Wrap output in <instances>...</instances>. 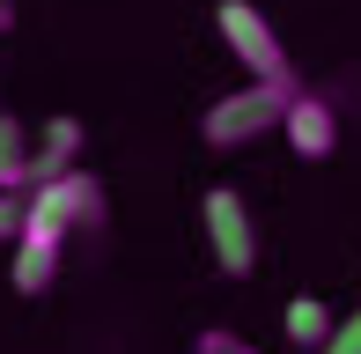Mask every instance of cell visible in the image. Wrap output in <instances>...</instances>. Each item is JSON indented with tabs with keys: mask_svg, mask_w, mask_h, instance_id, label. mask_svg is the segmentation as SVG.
<instances>
[{
	"mask_svg": "<svg viewBox=\"0 0 361 354\" xmlns=\"http://www.w3.org/2000/svg\"><path fill=\"white\" fill-rule=\"evenodd\" d=\"M23 221H30V200H23V192H0V244H23Z\"/></svg>",
	"mask_w": 361,
	"mask_h": 354,
	"instance_id": "cell-10",
	"label": "cell"
},
{
	"mask_svg": "<svg viewBox=\"0 0 361 354\" xmlns=\"http://www.w3.org/2000/svg\"><path fill=\"white\" fill-rule=\"evenodd\" d=\"M192 354H266V347H251V340H236V332H221V325H207L200 340H192Z\"/></svg>",
	"mask_w": 361,
	"mask_h": 354,
	"instance_id": "cell-11",
	"label": "cell"
},
{
	"mask_svg": "<svg viewBox=\"0 0 361 354\" xmlns=\"http://www.w3.org/2000/svg\"><path fill=\"white\" fill-rule=\"evenodd\" d=\"M214 30H221V44L236 52V67L251 74V82H302L288 44H281V30H273L251 0H214Z\"/></svg>",
	"mask_w": 361,
	"mask_h": 354,
	"instance_id": "cell-2",
	"label": "cell"
},
{
	"mask_svg": "<svg viewBox=\"0 0 361 354\" xmlns=\"http://www.w3.org/2000/svg\"><path fill=\"white\" fill-rule=\"evenodd\" d=\"M30 155H37L30 133L0 111V192H23V200H30Z\"/></svg>",
	"mask_w": 361,
	"mask_h": 354,
	"instance_id": "cell-8",
	"label": "cell"
},
{
	"mask_svg": "<svg viewBox=\"0 0 361 354\" xmlns=\"http://www.w3.org/2000/svg\"><path fill=\"white\" fill-rule=\"evenodd\" d=\"M104 221V185H96L89 170H67L52 177V185H30V236H52V244H67L74 229H96Z\"/></svg>",
	"mask_w": 361,
	"mask_h": 354,
	"instance_id": "cell-3",
	"label": "cell"
},
{
	"mask_svg": "<svg viewBox=\"0 0 361 354\" xmlns=\"http://www.w3.org/2000/svg\"><path fill=\"white\" fill-rule=\"evenodd\" d=\"M332 325H339V317L324 310L317 295H295V303H288V340H295V347H324V340H332Z\"/></svg>",
	"mask_w": 361,
	"mask_h": 354,
	"instance_id": "cell-9",
	"label": "cell"
},
{
	"mask_svg": "<svg viewBox=\"0 0 361 354\" xmlns=\"http://www.w3.org/2000/svg\"><path fill=\"white\" fill-rule=\"evenodd\" d=\"M8 23H15V8H8V0H0V30H8Z\"/></svg>",
	"mask_w": 361,
	"mask_h": 354,
	"instance_id": "cell-13",
	"label": "cell"
},
{
	"mask_svg": "<svg viewBox=\"0 0 361 354\" xmlns=\"http://www.w3.org/2000/svg\"><path fill=\"white\" fill-rule=\"evenodd\" d=\"M317 354H361V310H354V317H339V325H332V340H324Z\"/></svg>",
	"mask_w": 361,
	"mask_h": 354,
	"instance_id": "cell-12",
	"label": "cell"
},
{
	"mask_svg": "<svg viewBox=\"0 0 361 354\" xmlns=\"http://www.w3.org/2000/svg\"><path fill=\"white\" fill-rule=\"evenodd\" d=\"M281 133H288V148L302 155V163H324V155L339 148V111L324 104L317 89H302V96H295V111H288V126H281Z\"/></svg>",
	"mask_w": 361,
	"mask_h": 354,
	"instance_id": "cell-5",
	"label": "cell"
},
{
	"mask_svg": "<svg viewBox=\"0 0 361 354\" xmlns=\"http://www.w3.org/2000/svg\"><path fill=\"white\" fill-rule=\"evenodd\" d=\"M207 244H214V266L228 273V281H243V273L258 266L251 207L236 200V185H214V192H207Z\"/></svg>",
	"mask_w": 361,
	"mask_h": 354,
	"instance_id": "cell-4",
	"label": "cell"
},
{
	"mask_svg": "<svg viewBox=\"0 0 361 354\" xmlns=\"http://www.w3.org/2000/svg\"><path fill=\"white\" fill-rule=\"evenodd\" d=\"M8 266H15V288H23V295H44V288L59 281V244H52V236H30V229H23V244L8 251Z\"/></svg>",
	"mask_w": 361,
	"mask_h": 354,
	"instance_id": "cell-7",
	"label": "cell"
},
{
	"mask_svg": "<svg viewBox=\"0 0 361 354\" xmlns=\"http://www.w3.org/2000/svg\"><path fill=\"white\" fill-rule=\"evenodd\" d=\"M295 96H302V82H243V89H228L207 104V148H243V140H258V133H273V126H288V111H295Z\"/></svg>",
	"mask_w": 361,
	"mask_h": 354,
	"instance_id": "cell-1",
	"label": "cell"
},
{
	"mask_svg": "<svg viewBox=\"0 0 361 354\" xmlns=\"http://www.w3.org/2000/svg\"><path fill=\"white\" fill-rule=\"evenodd\" d=\"M81 155V118H52L37 140V155H30V185H52V177H67Z\"/></svg>",
	"mask_w": 361,
	"mask_h": 354,
	"instance_id": "cell-6",
	"label": "cell"
}]
</instances>
